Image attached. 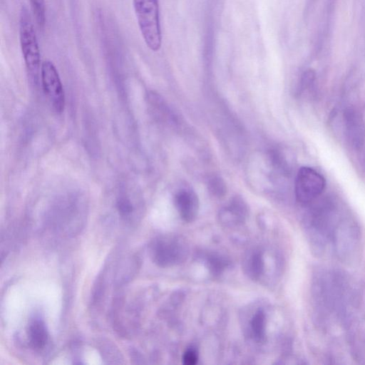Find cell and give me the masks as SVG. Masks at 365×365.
<instances>
[{"label":"cell","mask_w":365,"mask_h":365,"mask_svg":"<svg viewBox=\"0 0 365 365\" xmlns=\"http://www.w3.org/2000/svg\"><path fill=\"white\" fill-rule=\"evenodd\" d=\"M139 30L151 51L156 52L162 45L158 0H132Z\"/></svg>","instance_id":"cell-1"},{"label":"cell","mask_w":365,"mask_h":365,"mask_svg":"<svg viewBox=\"0 0 365 365\" xmlns=\"http://www.w3.org/2000/svg\"><path fill=\"white\" fill-rule=\"evenodd\" d=\"M19 28L24 63L29 76L36 82L41 67L40 48L31 14L25 5L20 9Z\"/></svg>","instance_id":"cell-2"},{"label":"cell","mask_w":365,"mask_h":365,"mask_svg":"<svg viewBox=\"0 0 365 365\" xmlns=\"http://www.w3.org/2000/svg\"><path fill=\"white\" fill-rule=\"evenodd\" d=\"M41 80L43 92L53 109L58 113L65 108V94L63 85L54 64L49 60L41 63Z\"/></svg>","instance_id":"cell-3"},{"label":"cell","mask_w":365,"mask_h":365,"mask_svg":"<svg viewBox=\"0 0 365 365\" xmlns=\"http://www.w3.org/2000/svg\"><path fill=\"white\" fill-rule=\"evenodd\" d=\"M324 187V178L315 170L308 167L299 170L295 179V195L299 202H312L322 193Z\"/></svg>","instance_id":"cell-4"},{"label":"cell","mask_w":365,"mask_h":365,"mask_svg":"<svg viewBox=\"0 0 365 365\" xmlns=\"http://www.w3.org/2000/svg\"><path fill=\"white\" fill-rule=\"evenodd\" d=\"M186 252L185 245L179 239H161L153 245V260L159 266L168 267L182 261Z\"/></svg>","instance_id":"cell-5"},{"label":"cell","mask_w":365,"mask_h":365,"mask_svg":"<svg viewBox=\"0 0 365 365\" xmlns=\"http://www.w3.org/2000/svg\"><path fill=\"white\" fill-rule=\"evenodd\" d=\"M344 122L351 144L356 148L361 147L364 141L365 127L360 113L354 108H347L344 112Z\"/></svg>","instance_id":"cell-6"},{"label":"cell","mask_w":365,"mask_h":365,"mask_svg":"<svg viewBox=\"0 0 365 365\" xmlns=\"http://www.w3.org/2000/svg\"><path fill=\"white\" fill-rule=\"evenodd\" d=\"M175 205L185 222L193 221L198 212L199 201L196 194L187 189L180 190L175 195Z\"/></svg>","instance_id":"cell-7"},{"label":"cell","mask_w":365,"mask_h":365,"mask_svg":"<svg viewBox=\"0 0 365 365\" xmlns=\"http://www.w3.org/2000/svg\"><path fill=\"white\" fill-rule=\"evenodd\" d=\"M247 215V206L241 197H232L228 205L220 212V220L225 224L242 222Z\"/></svg>","instance_id":"cell-8"},{"label":"cell","mask_w":365,"mask_h":365,"mask_svg":"<svg viewBox=\"0 0 365 365\" xmlns=\"http://www.w3.org/2000/svg\"><path fill=\"white\" fill-rule=\"evenodd\" d=\"M29 341L32 347L42 349L46 344L48 338L46 325L41 320H34L29 329Z\"/></svg>","instance_id":"cell-9"},{"label":"cell","mask_w":365,"mask_h":365,"mask_svg":"<svg viewBox=\"0 0 365 365\" xmlns=\"http://www.w3.org/2000/svg\"><path fill=\"white\" fill-rule=\"evenodd\" d=\"M251 329L257 341H263L265 335V315L261 310L257 311L252 317Z\"/></svg>","instance_id":"cell-10"},{"label":"cell","mask_w":365,"mask_h":365,"mask_svg":"<svg viewBox=\"0 0 365 365\" xmlns=\"http://www.w3.org/2000/svg\"><path fill=\"white\" fill-rule=\"evenodd\" d=\"M33 16L39 29H43L46 22L45 0H29Z\"/></svg>","instance_id":"cell-11"},{"label":"cell","mask_w":365,"mask_h":365,"mask_svg":"<svg viewBox=\"0 0 365 365\" xmlns=\"http://www.w3.org/2000/svg\"><path fill=\"white\" fill-rule=\"evenodd\" d=\"M264 261L260 252L254 253L248 262L249 273L253 279L259 277L263 272Z\"/></svg>","instance_id":"cell-12"},{"label":"cell","mask_w":365,"mask_h":365,"mask_svg":"<svg viewBox=\"0 0 365 365\" xmlns=\"http://www.w3.org/2000/svg\"><path fill=\"white\" fill-rule=\"evenodd\" d=\"M207 186L210 192L215 196L220 197L224 196L227 192V186L223 180L219 176H212L209 178Z\"/></svg>","instance_id":"cell-13"},{"label":"cell","mask_w":365,"mask_h":365,"mask_svg":"<svg viewBox=\"0 0 365 365\" xmlns=\"http://www.w3.org/2000/svg\"><path fill=\"white\" fill-rule=\"evenodd\" d=\"M207 264L213 274H220L226 267V261L220 256L212 255L208 258Z\"/></svg>","instance_id":"cell-14"},{"label":"cell","mask_w":365,"mask_h":365,"mask_svg":"<svg viewBox=\"0 0 365 365\" xmlns=\"http://www.w3.org/2000/svg\"><path fill=\"white\" fill-rule=\"evenodd\" d=\"M116 206L122 216L129 215L133 210V207L130 200L125 197H120L118 200Z\"/></svg>","instance_id":"cell-15"},{"label":"cell","mask_w":365,"mask_h":365,"mask_svg":"<svg viewBox=\"0 0 365 365\" xmlns=\"http://www.w3.org/2000/svg\"><path fill=\"white\" fill-rule=\"evenodd\" d=\"M198 354L193 348L188 349L183 354L182 362L186 365H195L197 363Z\"/></svg>","instance_id":"cell-16"}]
</instances>
